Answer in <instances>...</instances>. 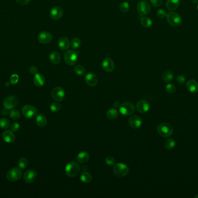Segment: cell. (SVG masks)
Masks as SVG:
<instances>
[{"label": "cell", "mask_w": 198, "mask_h": 198, "mask_svg": "<svg viewBox=\"0 0 198 198\" xmlns=\"http://www.w3.org/2000/svg\"><path fill=\"white\" fill-rule=\"evenodd\" d=\"M2 138L6 143H12L15 139V135L11 130H6L2 134Z\"/></svg>", "instance_id": "obj_20"}, {"label": "cell", "mask_w": 198, "mask_h": 198, "mask_svg": "<svg viewBox=\"0 0 198 198\" xmlns=\"http://www.w3.org/2000/svg\"><path fill=\"white\" fill-rule=\"evenodd\" d=\"M167 21L170 25L177 27L182 23V18L181 16L174 12H170L167 14Z\"/></svg>", "instance_id": "obj_3"}, {"label": "cell", "mask_w": 198, "mask_h": 198, "mask_svg": "<svg viewBox=\"0 0 198 198\" xmlns=\"http://www.w3.org/2000/svg\"><path fill=\"white\" fill-rule=\"evenodd\" d=\"M80 171V166L74 161L68 163L66 165L65 172L66 175L68 177H73L77 176Z\"/></svg>", "instance_id": "obj_2"}, {"label": "cell", "mask_w": 198, "mask_h": 198, "mask_svg": "<svg viewBox=\"0 0 198 198\" xmlns=\"http://www.w3.org/2000/svg\"><path fill=\"white\" fill-rule=\"evenodd\" d=\"M78 52L74 50H68L64 55V60L66 64L69 66L74 65L76 63Z\"/></svg>", "instance_id": "obj_4"}, {"label": "cell", "mask_w": 198, "mask_h": 198, "mask_svg": "<svg viewBox=\"0 0 198 198\" xmlns=\"http://www.w3.org/2000/svg\"><path fill=\"white\" fill-rule=\"evenodd\" d=\"M18 165L21 168H25L28 165V160L25 158H21L18 162Z\"/></svg>", "instance_id": "obj_38"}, {"label": "cell", "mask_w": 198, "mask_h": 198, "mask_svg": "<svg viewBox=\"0 0 198 198\" xmlns=\"http://www.w3.org/2000/svg\"><path fill=\"white\" fill-rule=\"evenodd\" d=\"M165 89H166V91L169 94H173L176 91V88L175 86L173 84H170V83H169L166 86Z\"/></svg>", "instance_id": "obj_39"}, {"label": "cell", "mask_w": 198, "mask_h": 198, "mask_svg": "<svg viewBox=\"0 0 198 198\" xmlns=\"http://www.w3.org/2000/svg\"><path fill=\"white\" fill-rule=\"evenodd\" d=\"M22 113L26 118H33L37 114V109L35 107L31 105H25L22 108Z\"/></svg>", "instance_id": "obj_12"}, {"label": "cell", "mask_w": 198, "mask_h": 198, "mask_svg": "<svg viewBox=\"0 0 198 198\" xmlns=\"http://www.w3.org/2000/svg\"><path fill=\"white\" fill-rule=\"evenodd\" d=\"M30 72L31 74L32 75H36L37 73V71H38V69L37 68L35 67V66H31L30 69Z\"/></svg>", "instance_id": "obj_47"}, {"label": "cell", "mask_w": 198, "mask_h": 198, "mask_svg": "<svg viewBox=\"0 0 198 198\" xmlns=\"http://www.w3.org/2000/svg\"><path fill=\"white\" fill-rule=\"evenodd\" d=\"M126 1H131V0H126Z\"/></svg>", "instance_id": "obj_53"}, {"label": "cell", "mask_w": 198, "mask_h": 198, "mask_svg": "<svg viewBox=\"0 0 198 198\" xmlns=\"http://www.w3.org/2000/svg\"><path fill=\"white\" fill-rule=\"evenodd\" d=\"M105 162L108 166H111L115 164V159L112 156H107V158H106Z\"/></svg>", "instance_id": "obj_42"}, {"label": "cell", "mask_w": 198, "mask_h": 198, "mask_svg": "<svg viewBox=\"0 0 198 198\" xmlns=\"http://www.w3.org/2000/svg\"><path fill=\"white\" fill-rule=\"evenodd\" d=\"M8 110H9V109H6V108H5V107L3 108V109L1 110V115H4V116L7 115H8Z\"/></svg>", "instance_id": "obj_48"}, {"label": "cell", "mask_w": 198, "mask_h": 198, "mask_svg": "<svg viewBox=\"0 0 198 198\" xmlns=\"http://www.w3.org/2000/svg\"><path fill=\"white\" fill-rule=\"evenodd\" d=\"M192 2L194 4H198V0H192Z\"/></svg>", "instance_id": "obj_50"}, {"label": "cell", "mask_w": 198, "mask_h": 198, "mask_svg": "<svg viewBox=\"0 0 198 198\" xmlns=\"http://www.w3.org/2000/svg\"><path fill=\"white\" fill-rule=\"evenodd\" d=\"M129 123L130 127H132L133 128L136 129L141 127L142 124V120L140 117L134 115L130 117L129 120Z\"/></svg>", "instance_id": "obj_18"}, {"label": "cell", "mask_w": 198, "mask_h": 198, "mask_svg": "<svg viewBox=\"0 0 198 198\" xmlns=\"http://www.w3.org/2000/svg\"><path fill=\"white\" fill-rule=\"evenodd\" d=\"M10 126V122L6 118H2L0 119V127L2 129H6Z\"/></svg>", "instance_id": "obj_34"}, {"label": "cell", "mask_w": 198, "mask_h": 198, "mask_svg": "<svg viewBox=\"0 0 198 198\" xmlns=\"http://www.w3.org/2000/svg\"><path fill=\"white\" fill-rule=\"evenodd\" d=\"M37 177V173L34 169H29L25 172L23 178L25 183L30 184L34 182Z\"/></svg>", "instance_id": "obj_15"}, {"label": "cell", "mask_w": 198, "mask_h": 198, "mask_svg": "<svg viewBox=\"0 0 198 198\" xmlns=\"http://www.w3.org/2000/svg\"><path fill=\"white\" fill-rule=\"evenodd\" d=\"M36 123L40 127L45 126L47 124V120L45 116L43 114H39L36 117Z\"/></svg>", "instance_id": "obj_25"}, {"label": "cell", "mask_w": 198, "mask_h": 198, "mask_svg": "<svg viewBox=\"0 0 198 198\" xmlns=\"http://www.w3.org/2000/svg\"><path fill=\"white\" fill-rule=\"evenodd\" d=\"M21 116L19 111L16 109H12L10 112V117L13 120H17Z\"/></svg>", "instance_id": "obj_35"}, {"label": "cell", "mask_w": 198, "mask_h": 198, "mask_svg": "<svg viewBox=\"0 0 198 198\" xmlns=\"http://www.w3.org/2000/svg\"><path fill=\"white\" fill-rule=\"evenodd\" d=\"M19 81V76L16 74L12 75L10 78V83L12 84H16Z\"/></svg>", "instance_id": "obj_41"}, {"label": "cell", "mask_w": 198, "mask_h": 198, "mask_svg": "<svg viewBox=\"0 0 198 198\" xmlns=\"http://www.w3.org/2000/svg\"><path fill=\"white\" fill-rule=\"evenodd\" d=\"M81 180L83 183H89L91 182L92 177L91 174L87 173V172H84L82 173L81 176Z\"/></svg>", "instance_id": "obj_32"}, {"label": "cell", "mask_w": 198, "mask_h": 198, "mask_svg": "<svg viewBox=\"0 0 198 198\" xmlns=\"http://www.w3.org/2000/svg\"><path fill=\"white\" fill-rule=\"evenodd\" d=\"M180 2L181 0H168L166 2V7L168 10H175L179 6Z\"/></svg>", "instance_id": "obj_22"}, {"label": "cell", "mask_w": 198, "mask_h": 198, "mask_svg": "<svg viewBox=\"0 0 198 198\" xmlns=\"http://www.w3.org/2000/svg\"><path fill=\"white\" fill-rule=\"evenodd\" d=\"M119 111L123 115L130 116L134 112L135 107L131 102H124L119 106Z\"/></svg>", "instance_id": "obj_7"}, {"label": "cell", "mask_w": 198, "mask_h": 198, "mask_svg": "<svg viewBox=\"0 0 198 198\" xmlns=\"http://www.w3.org/2000/svg\"><path fill=\"white\" fill-rule=\"evenodd\" d=\"M16 2L21 5H25L28 4L30 0H15Z\"/></svg>", "instance_id": "obj_46"}, {"label": "cell", "mask_w": 198, "mask_h": 198, "mask_svg": "<svg viewBox=\"0 0 198 198\" xmlns=\"http://www.w3.org/2000/svg\"><path fill=\"white\" fill-rule=\"evenodd\" d=\"M49 59L52 63L55 65H57L60 63L61 61V57L57 52L53 51L52 52H51L49 55Z\"/></svg>", "instance_id": "obj_24"}, {"label": "cell", "mask_w": 198, "mask_h": 198, "mask_svg": "<svg viewBox=\"0 0 198 198\" xmlns=\"http://www.w3.org/2000/svg\"><path fill=\"white\" fill-rule=\"evenodd\" d=\"M197 10H198V5H197Z\"/></svg>", "instance_id": "obj_52"}, {"label": "cell", "mask_w": 198, "mask_h": 198, "mask_svg": "<svg viewBox=\"0 0 198 198\" xmlns=\"http://www.w3.org/2000/svg\"><path fill=\"white\" fill-rule=\"evenodd\" d=\"M129 171V170L127 165L121 163H117L113 168L114 174L118 177H123L126 176Z\"/></svg>", "instance_id": "obj_5"}, {"label": "cell", "mask_w": 198, "mask_h": 198, "mask_svg": "<svg viewBox=\"0 0 198 198\" xmlns=\"http://www.w3.org/2000/svg\"><path fill=\"white\" fill-rule=\"evenodd\" d=\"M89 155L86 152L80 153L76 157L77 161L80 163H85L89 160Z\"/></svg>", "instance_id": "obj_26"}, {"label": "cell", "mask_w": 198, "mask_h": 198, "mask_svg": "<svg viewBox=\"0 0 198 198\" xmlns=\"http://www.w3.org/2000/svg\"><path fill=\"white\" fill-rule=\"evenodd\" d=\"M140 22L142 25L145 28H149L153 25V21L149 18L147 16L142 17L141 19Z\"/></svg>", "instance_id": "obj_27"}, {"label": "cell", "mask_w": 198, "mask_h": 198, "mask_svg": "<svg viewBox=\"0 0 198 198\" xmlns=\"http://www.w3.org/2000/svg\"><path fill=\"white\" fill-rule=\"evenodd\" d=\"M65 97V92L60 87H55L52 91V98L57 102L62 101Z\"/></svg>", "instance_id": "obj_9"}, {"label": "cell", "mask_w": 198, "mask_h": 198, "mask_svg": "<svg viewBox=\"0 0 198 198\" xmlns=\"http://www.w3.org/2000/svg\"><path fill=\"white\" fill-rule=\"evenodd\" d=\"M157 132L163 137H170L173 133V128L171 124L168 123L160 124L157 128Z\"/></svg>", "instance_id": "obj_1"}, {"label": "cell", "mask_w": 198, "mask_h": 198, "mask_svg": "<svg viewBox=\"0 0 198 198\" xmlns=\"http://www.w3.org/2000/svg\"><path fill=\"white\" fill-rule=\"evenodd\" d=\"M151 4L155 6V7H159L162 4V0H149Z\"/></svg>", "instance_id": "obj_44"}, {"label": "cell", "mask_w": 198, "mask_h": 198, "mask_svg": "<svg viewBox=\"0 0 198 198\" xmlns=\"http://www.w3.org/2000/svg\"><path fill=\"white\" fill-rule=\"evenodd\" d=\"M137 110L142 113L147 112L150 108V105L148 102L146 100H140L137 102L136 105Z\"/></svg>", "instance_id": "obj_16"}, {"label": "cell", "mask_w": 198, "mask_h": 198, "mask_svg": "<svg viewBox=\"0 0 198 198\" xmlns=\"http://www.w3.org/2000/svg\"><path fill=\"white\" fill-rule=\"evenodd\" d=\"M45 83V79L44 76L41 75L37 73L35 75V76L34 77V83L36 86L38 87H42Z\"/></svg>", "instance_id": "obj_23"}, {"label": "cell", "mask_w": 198, "mask_h": 198, "mask_svg": "<svg viewBox=\"0 0 198 198\" xmlns=\"http://www.w3.org/2000/svg\"><path fill=\"white\" fill-rule=\"evenodd\" d=\"M85 80L89 86L95 87L98 83V78L95 74L89 73L85 77Z\"/></svg>", "instance_id": "obj_17"}, {"label": "cell", "mask_w": 198, "mask_h": 198, "mask_svg": "<svg viewBox=\"0 0 198 198\" xmlns=\"http://www.w3.org/2000/svg\"><path fill=\"white\" fill-rule=\"evenodd\" d=\"M137 11L140 16L148 15L151 11V5L147 1H140L137 6Z\"/></svg>", "instance_id": "obj_8"}, {"label": "cell", "mask_w": 198, "mask_h": 198, "mask_svg": "<svg viewBox=\"0 0 198 198\" xmlns=\"http://www.w3.org/2000/svg\"><path fill=\"white\" fill-rule=\"evenodd\" d=\"M186 87L189 91L192 93L198 92V82L195 80H191L187 83Z\"/></svg>", "instance_id": "obj_21"}, {"label": "cell", "mask_w": 198, "mask_h": 198, "mask_svg": "<svg viewBox=\"0 0 198 198\" xmlns=\"http://www.w3.org/2000/svg\"><path fill=\"white\" fill-rule=\"evenodd\" d=\"M102 67L106 72H111L115 67L114 62L110 58H106L102 62Z\"/></svg>", "instance_id": "obj_14"}, {"label": "cell", "mask_w": 198, "mask_h": 198, "mask_svg": "<svg viewBox=\"0 0 198 198\" xmlns=\"http://www.w3.org/2000/svg\"><path fill=\"white\" fill-rule=\"evenodd\" d=\"M58 46L61 50H67L70 46V41L66 37H62L58 41Z\"/></svg>", "instance_id": "obj_19"}, {"label": "cell", "mask_w": 198, "mask_h": 198, "mask_svg": "<svg viewBox=\"0 0 198 198\" xmlns=\"http://www.w3.org/2000/svg\"><path fill=\"white\" fill-rule=\"evenodd\" d=\"M22 177V172L19 168H14L10 170L6 175V177L10 181H16Z\"/></svg>", "instance_id": "obj_6"}, {"label": "cell", "mask_w": 198, "mask_h": 198, "mask_svg": "<svg viewBox=\"0 0 198 198\" xmlns=\"http://www.w3.org/2000/svg\"><path fill=\"white\" fill-rule=\"evenodd\" d=\"M119 10L123 12H127L130 10V5L127 2H122L119 5Z\"/></svg>", "instance_id": "obj_36"}, {"label": "cell", "mask_w": 198, "mask_h": 198, "mask_svg": "<svg viewBox=\"0 0 198 198\" xmlns=\"http://www.w3.org/2000/svg\"><path fill=\"white\" fill-rule=\"evenodd\" d=\"M61 108V105L59 102H53L51 104L50 109L51 111L53 112H58Z\"/></svg>", "instance_id": "obj_37"}, {"label": "cell", "mask_w": 198, "mask_h": 198, "mask_svg": "<svg viewBox=\"0 0 198 198\" xmlns=\"http://www.w3.org/2000/svg\"><path fill=\"white\" fill-rule=\"evenodd\" d=\"M173 73L170 71H165L162 75V79L163 81L166 83H169L172 81L173 79Z\"/></svg>", "instance_id": "obj_28"}, {"label": "cell", "mask_w": 198, "mask_h": 198, "mask_svg": "<svg viewBox=\"0 0 198 198\" xmlns=\"http://www.w3.org/2000/svg\"><path fill=\"white\" fill-rule=\"evenodd\" d=\"M194 198H198V194H197L196 196H194Z\"/></svg>", "instance_id": "obj_51"}, {"label": "cell", "mask_w": 198, "mask_h": 198, "mask_svg": "<svg viewBox=\"0 0 198 198\" xmlns=\"http://www.w3.org/2000/svg\"><path fill=\"white\" fill-rule=\"evenodd\" d=\"M157 15L161 19H163L167 16V12L164 9H159L157 12Z\"/></svg>", "instance_id": "obj_40"}, {"label": "cell", "mask_w": 198, "mask_h": 198, "mask_svg": "<svg viewBox=\"0 0 198 198\" xmlns=\"http://www.w3.org/2000/svg\"><path fill=\"white\" fill-rule=\"evenodd\" d=\"M118 116V112L115 109H110L107 112V117L110 120H114Z\"/></svg>", "instance_id": "obj_29"}, {"label": "cell", "mask_w": 198, "mask_h": 198, "mask_svg": "<svg viewBox=\"0 0 198 198\" xmlns=\"http://www.w3.org/2000/svg\"><path fill=\"white\" fill-rule=\"evenodd\" d=\"M81 45V41L78 37L72 38L70 42V46L73 50H76L79 48Z\"/></svg>", "instance_id": "obj_30"}, {"label": "cell", "mask_w": 198, "mask_h": 198, "mask_svg": "<svg viewBox=\"0 0 198 198\" xmlns=\"http://www.w3.org/2000/svg\"><path fill=\"white\" fill-rule=\"evenodd\" d=\"M18 103V99L15 96L10 95L5 98L4 101V107L8 109H12Z\"/></svg>", "instance_id": "obj_10"}, {"label": "cell", "mask_w": 198, "mask_h": 198, "mask_svg": "<svg viewBox=\"0 0 198 198\" xmlns=\"http://www.w3.org/2000/svg\"><path fill=\"white\" fill-rule=\"evenodd\" d=\"M176 145V141L172 138H168L164 143V146L165 148L168 149H172L175 147Z\"/></svg>", "instance_id": "obj_31"}, {"label": "cell", "mask_w": 198, "mask_h": 198, "mask_svg": "<svg viewBox=\"0 0 198 198\" xmlns=\"http://www.w3.org/2000/svg\"><path fill=\"white\" fill-rule=\"evenodd\" d=\"M63 15V10L59 6L53 7L49 13V16L53 20H59Z\"/></svg>", "instance_id": "obj_13"}, {"label": "cell", "mask_w": 198, "mask_h": 198, "mask_svg": "<svg viewBox=\"0 0 198 198\" xmlns=\"http://www.w3.org/2000/svg\"><path fill=\"white\" fill-rule=\"evenodd\" d=\"M74 71L77 75L82 76L85 73V68L81 65H77L74 67Z\"/></svg>", "instance_id": "obj_33"}, {"label": "cell", "mask_w": 198, "mask_h": 198, "mask_svg": "<svg viewBox=\"0 0 198 198\" xmlns=\"http://www.w3.org/2000/svg\"><path fill=\"white\" fill-rule=\"evenodd\" d=\"M185 80L186 79L183 75H179L177 77V81L179 84H184L185 82Z\"/></svg>", "instance_id": "obj_45"}, {"label": "cell", "mask_w": 198, "mask_h": 198, "mask_svg": "<svg viewBox=\"0 0 198 198\" xmlns=\"http://www.w3.org/2000/svg\"><path fill=\"white\" fill-rule=\"evenodd\" d=\"M20 125L17 123H13L10 126V129L13 132H16L19 130Z\"/></svg>", "instance_id": "obj_43"}, {"label": "cell", "mask_w": 198, "mask_h": 198, "mask_svg": "<svg viewBox=\"0 0 198 198\" xmlns=\"http://www.w3.org/2000/svg\"><path fill=\"white\" fill-rule=\"evenodd\" d=\"M114 107H119V102H115L114 103Z\"/></svg>", "instance_id": "obj_49"}, {"label": "cell", "mask_w": 198, "mask_h": 198, "mask_svg": "<svg viewBox=\"0 0 198 198\" xmlns=\"http://www.w3.org/2000/svg\"><path fill=\"white\" fill-rule=\"evenodd\" d=\"M38 40L42 44H48L52 40V35L48 31H42L38 35Z\"/></svg>", "instance_id": "obj_11"}]
</instances>
